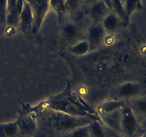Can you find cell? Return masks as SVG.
Here are the masks:
<instances>
[{
  "label": "cell",
  "instance_id": "1",
  "mask_svg": "<svg viewBox=\"0 0 146 137\" xmlns=\"http://www.w3.org/2000/svg\"><path fill=\"white\" fill-rule=\"evenodd\" d=\"M66 80L67 86L62 92L56 95L51 96L46 100L38 103L35 106L27 104L29 109L36 113L44 110H53L59 111L76 116H92L99 118L96 110L88 106L86 103L74 94L71 88V83Z\"/></svg>",
  "mask_w": 146,
  "mask_h": 137
},
{
  "label": "cell",
  "instance_id": "2",
  "mask_svg": "<svg viewBox=\"0 0 146 137\" xmlns=\"http://www.w3.org/2000/svg\"><path fill=\"white\" fill-rule=\"evenodd\" d=\"M38 125L49 130L60 137L72 130L88 125L93 120L99 119L92 116H76L53 110H44L37 113Z\"/></svg>",
  "mask_w": 146,
  "mask_h": 137
},
{
  "label": "cell",
  "instance_id": "3",
  "mask_svg": "<svg viewBox=\"0 0 146 137\" xmlns=\"http://www.w3.org/2000/svg\"><path fill=\"white\" fill-rule=\"evenodd\" d=\"M21 104L22 108L18 110V117L16 120L19 134L24 136H34L38 131L37 113L29 109L27 104Z\"/></svg>",
  "mask_w": 146,
  "mask_h": 137
},
{
  "label": "cell",
  "instance_id": "4",
  "mask_svg": "<svg viewBox=\"0 0 146 137\" xmlns=\"http://www.w3.org/2000/svg\"><path fill=\"white\" fill-rule=\"evenodd\" d=\"M144 133L133 111L126 103L121 108V134L124 137H139Z\"/></svg>",
  "mask_w": 146,
  "mask_h": 137
},
{
  "label": "cell",
  "instance_id": "5",
  "mask_svg": "<svg viewBox=\"0 0 146 137\" xmlns=\"http://www.w3.org/2000/svg\"><path fill=\"white\" fill-rule=\"evenodd\" d=\"M145 86L139 81H127L113 88L111 91L110 99L128 101L131 98L142 95Z\"/></svg>",
  "mask_w": 146,
  "mask_h": 137
},
{
  "label": "cell",
  "instance_id": "6",
  "mask_svg": "<svg viewBox=\"0 0 146 137\" xmlns=\"http://www.w3.org/2000/svg\"><path fill=\"white\" fill-rule=\"evenodd\" d=\"M29 5L33 14V27L31 32L36 34L39 31L45 17L50 9V0H25Z\"/></svg>",
  "mask_w": 146,
  "mask_h": 137
},
{
  "label": "cell",
  "instance_id": "7",
  "mask_svg": "<svg viewBox=\"0 0 146 137\" xmlns=\"http://www.w3.org/2000/svg\"><path fill=\"white\" fill-rule=\"evenodd\" d=\"M58 33L61 38L65 41L68 46L73 45L82 38V31L78 23L70 21L61 23L58 28Z\"/></svg>",
  "mask_w": 146,
  "mask_h": 137
},
{
  "label": "cell",
  "instance_id": "8",
  "mask_svg": "<svg viewBox=\"0 0 146 137\" xmlns=\"http://www.w3.org/2000/svg\"><path fill=\"white\" fill-rule=\"evenodd\" d=\"M106 34L101 23L91 24L86 34V41L89 45L90 51L97 50L103 45Z\"/></svg>",
  "mask_w": 146,
  "mask_h": 137
},
{
  "label": "cell",
  "instance_id": "9",
  "mask_svg": "<svg viewBox=\"0 0 146 137\" xmlns=\"http://www.w3.org/2000/svg\"><path fill=\"white\" fill-rule=\"evenodd\" d=\"M23 3L24 0H7V28L14 29L18 27Z\"/></svg>",
  "mask_w": 146,
  "mask_h": 137
},
{
  "label": "cell",
  "instance_id": "10",
  "mask_svg": "<svg viewBox=\"0 0 146 137\" xmlns=\"http://www.w3.org/2000/svg\"><path fill=\"white\" fill-rule=\"evenodd\" d=\"M98 117L100 121L111 131L121 134V108L114 110Z\"/></svg>",
  "mask_w": 146,
  "mask_h": 137
},
{
  "label": "cell",
  "instance_id": "11",
  "mask_svg": "<svg viewBox=\"0 0 146 137\" xmlns=\"http://www.w3.org/2000/svg\"><path fill=\"white\" fill-rule=\"evenodd\" d=\"M111 11V9L104 4L102 0H98L91 4L89 10V17L92 24L102 23L105 17Z\"/></svg>",
  "mask_w": 146,
  "mask_h": 137
},
{
  "label": "cell",
  "instance_id": "12",
  "mask_svg": "<svg viewBox=\"0 0 146 137\" xmlns=\"http://www.w3.org/2000/svg\"><path fill=\"white\" fill-rule=\"evenodd\" d=\"M33 22L34 19H33L32 11L28 3L24 0L22 9L19 18L18 27L21 29L23 32L27 34L32 31Z\"/></svg>",
  "mask_w": 146,
  "mask_h": 137
},
{
  "label": "cell",
  "instance_id": "13",
  "mask_svg": "<svg viewBox=\"0 0 146 137\" xmlns=\"http://www.w3.org/2000/svg\"><path fill=\"white\" fill-rule=\"evenodd\" d=\"M127 104L133 111L137 119L141 124V119L144 120L146 114V98L145 96L141 95L131 98L127 101Z\"/></svg>",
  "mask_w": 146,
  "mask_h": 137
},
{
  "label": "cell",
  "instance_id": "14",
  "mask_svg": "<svg viewBox=\"0 0 146 137\" xmlns=\"http://www.w3.org/2000/svg\"><path fill=\"white\" fill-rule=\"evenodd\" d=\"M102 25L107 34H113L121 28L123 21L114 12L111 11L102 21Z\"/></svg>",
  "mask_w": 146,
  "mask_h": 137
},
{
  "label": "cell",
  "instance_id": "15",
  "mask_svg": "<svg viewBox=\"0 0 146 137\" xmlns=\"http://www.w3.org/2000/svg\"><path fill=\"white\" fill-rule=\"evenodd\" d=\"M127 101H123V100H115V99H110L108 98L106 101L101 103L98 107L96 109L97 115L99 116L103 114H107L114 110L121 108L126 104Z\"/></svg>",
  "mask_w": 146,
  "mask_h": 137
},
{
  "label": "cell",
  "instance_id": "16",
  "mask_svg": "<svg viewBox=\"0 0 146 137\" xmlns=\"http://www.w3.org/2000/svg\"><path fill=\"white\" fill-rule=\"evenodd\" d=\"M91 137H108L112 131L107 128L100 119L93 120L88 125Z\"/></svg>",
  "mask_w": 146,
  "mask_h": 137
},
{
  "label": "cell",
  "instance_id": "17",
  "mask_svg": "<svg viewBox=\"0 0 146 137\" xmlns=\"http://www.w3.org/2000/svg\"><path fill=\"white\" fill-rule=\"evenodd\" d=\"M66 51L70 54L76 56H84L90 51V47L86 39H83L78 41L73 45L68 46Z\"/></svg>",
  "mask_w": 146,
  "mask_h": 137
},
{
  "label": "cell",
  "instance_id": "18",
  "mask_svg": "<svg viewBox=\"0 0 146 137\" xmlns=\"http://www.w3.org/2000/svg\"><path fill=\"white\" fill-rule=\"evenodd\" d=\"M19 134L17 121L0 124V137H17Z\"/></svg>",
  "mask_w": 146,
  "mask_h": 137
},
{
  "label": "cell",
  "instance_id": "19",
  "mask_svg": "<svg viewBox=\"0 0 146 137\" xmlns=\"http://www.w3.org/2000/svg\"><path fill=\"white\" fill-rule=\"evenodd\" d=\"M123 7L126 24L128 23L130 17L134 11H136V10H141L143 8L141 0H125Z\"/></svg>",
  "mask_w": 146,
  "mask_h": 137
},
{
  "label": "cell",
  "instance_id": "20",
  "mask_svg": "<svg viewBox=\"0 0 146 137\" xmlns=\"http://www.w3.org/2000/svg\"><path fill=\"white\" fill-rule=\"evenodd\" d=\"M66 0H50V9L54 10L57 14L58 19L61 24L63 17L66 14L65 4Z\"/></svg>",
  "mask_w": 146,
  "mask_h": 137
},
{
  "label": "cell",
  "instance_id": "21",
  "mask_svg": "<svg viewBox=\"0 0 146 137\" xmlns=\"http://www.w3.org/2000/svg\"><path fill=\"white\" fill-rule=\"evenodd\" d=\"M7 0H0V33L7 28Z\"/></svg>",
  "mask_w": 146,
  "mask_h": 137
},
{
  "label": "cell",
  "instance_id": "22",
  "mask_svg": "<svg viewBox=\"0 0 146 137\" xmlns=\"http://www.w3.org/2000/svg\"><path fill=\"white\" fill-rule=\"evenodd\" d=\"M61 137H91L88 125L83 126L72 130Z\"/></svg>",
  "mask_w": 146,
  "mask_h": 137
},
{
  "label": "cell",
  "instance_id": "23",
  "mask_svg": "<svg viewBox=\"0 0 146 137\" xmlns=\"http://www.w3.org/2000/svg\"><path fill=\"white\" fill-rule=\"evenodd\" d=\"M84 0H66L65 4L66 13L75 12L79 9L82 5Z\"/></svg>",
  "mask_w": 146,
  "mask_h": 137
},
{
  "label": "cell",
  "instance_id": "24",
  "mask_svg": "<svg viewBox=\"0 0 146 137\" xmlns=\"http://www.w3.org/2000/svg\"><path fill=\"white\" fill-rule=\"evenodd\" d=\"M108 137H124L123 136H122L121 134H118V133L113 132V131H111V134H110L109 136Z\"/></svg>",
  "mask_w": 146,
  "mask_h": 137
},
{
  "label": "cell",
  "instance_id": "25",
  "mask_svg": "<svg viewBox=\"0 0 146 137\" xmlns=\"http://www.w3.org/2000/svg\"><path fill=\"white\" fill-rule=\"evenodd\" d=\"M87 1H88V3H90V4H93V3L96 2V1H98V0H87Z\"/></svg>",
  "mask_w": 146,
  "mask_h": 137
},
{
  "label": "cell",
  "instance_id": "26",
  "mask_svg": "<svg viewBox=\"0 0 146 137\" xmlns=\"http://www.w3.org/2000/svg\"><path fill=\"white\" fill-rule=\"evenodd\" d=\"M139 137H145V133H144V134H143L142 135H141V136H139Z\"/></svg>",
  "mask_w": 146,
  "mask_h": 137
},
{
  "label": "cell",
  "instance_id": "27",
  "mask_svg": "<svg viewBox=\"0 0 146 137\" xmlns=\"http://www.w3.org/2000/svg\"><path fill=\"white\" fill-rule=\"evenodd\" d=\"M121 2L123 3V4H124V3H125V0H121Z\"/></svg>",
  "mask_w": 146,
  "mask_h": 137
},
{
  "label": "cell",
  "instance_id": "28",
  "mask_svg": "<svg viewBox=\"0 0 146 137\" xmlns=\"http://www.w3.org/2000/svg\"><path fill=\"white\" fill-rule=\"evenodd\" d=\"M20 137H35V136H21Z\"/></svg>",
  "mask_w": 146,
  "mask_h": 137
}]
</instances>
